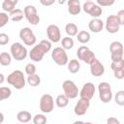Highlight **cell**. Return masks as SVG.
<instances>
[{
  "label": "cell",
  "instance_id": "cell-1",
  "mask_svg": "<svg viewBox=\"0 0 124 124\" xmlns=\"http://www.w3.org/2000/svg\"><path fill=\"white\" fill-rule=\"evenodd\" d=\"M51 49V42L49 40H42L38 45H35L29 51V58L34 62L43 60L46 53Z\"/></svg>",
  "mask_w": 124,
  "mask_h": 124
},
{
  "label": "cell",
  "instance_id": "cell-2",
  "mask_svg": "<svg viewBox=\"0 0 124 124\" xmlns=\"http://www.w3.org/2000/svg\"><path fill=\"white\" fill-rule=\"evenodd\" d=\"M7 81L10 85H12L16 89L19 90V89H22L25 86V83H26L27 80L25 79V77H24V75L21 71L15 70L10 75H8Z\"/></svg>",
  "mask_w": 124,
  "mask_h": 124
},
{
  "label": "cell",
  "instance_id": "cell-3",
  "mask_svg": "<svg viewBox=\"0 0 124 124\" xmlns=\"http://www.w3.org/2000/svg\"><path fill=\"white\" fill-rule=\"evenodd\" d=\"M98 92H99V98L104 104H108L112 99V91L110 84L108 82L103 81L100 82L98 85Z\"/></svg>",
  "mask_w": 124,
  "mask_h": 124
},
{
  "label": "cell",
  "instance_id": "cell-4",
  "mask_svg": "<svg viewBox=\"0 0 124 124\" xmlns=\"http://www.w3.org/2000/svg\"><path fill=\"white\" fill-rule=\"evenodd\" d=\"M51 58L58 66H64L69 62L66 49L62 46H57L51 51Z\"/></svg>",
  "mask_w": 124,
  "mask_h": 124
},
{
  "label": "cell",
  "instance_id": "cell-5",
  "mask_svg": "<svg viewBox=\"0 0 124 124\" xmlns=\"http://www.w3.org/2000/svg\"><path fill=\"white\" fill-rule=\"evenodd\" d=\"M10 50H11V54H12L13 58L17 61L24 60L28 55V51H27L26 47L23 46V45L20 43H14L11 46Z\"/></svg>",
  "mask_w": 124,
  "mask_h": 124
},
{
  "label": "cell",
  "instance_id": "cell-6",
  "mask_svg": "<svg viewBox=\"0 0 124 124\" xmlns=\"http://www.w3.org/2000/svg\"><path fill=\"white\" fill-rule=\"evenodd\" d=\"M77 55H78V60H80L86 64H90L96 58L95 53L88 46H81L78 48Z\"/></svg>",
  "mask_w": 124,
  "mask_h": 124
},
{
  "label": "cell",
  "instance_id": "cell-7",
  "mask_svg": "<svg viewBox=\"0 0 124 124\" xmlns=\"http://www.w3.org/2000/svg\"><path fill=\"white\" fill-rule=\"evenodd\" d=\"M19 38L23 42V44L28 46H34L36 44V41H37V38H36L35 34L31 30V28H29V27H23V28L20 29Z\"/></svg>",
  "mask_w": 124,
  "mask_h": 124
},
{
  "label": "cell",
  "instance_id": "cell-8",
  "mask_svg": "<svg viewBox=\"0 0 124 124\" xmlns=\"http://www.w3.org/2000/svg\"><path fill=\"white\" fill-rule=\"evenodd\" d=\"M23 12H24L25 18L27 19V21L30 24L37 25L40 22V16H38L37 9H36L35 6H33V5H27V6L24 7Z\"/></svg>",
  "mask_w": 124,
  "mask_h": 124
},
{
  "label": "cell",
  "instance_id": "cell-9",
  "mask_svg": "<svg viewBox=\"0 0 124 124\" xmlns=\"http://www.w3.org/2000/svg\"><path fill=\"white\" fill-rule=\"evenodd\" d=\"M54 100L50 94H44L40 99V109L44 113H49L53 110Z\"/></svg>",
  "mask_w": 124,
  "mask_h": 124
},
{
  "label": "cell",
  "instance_id": "cell-10",
  "mask_svg": "<svg viewBox=\"0 0 124 124\" xmlns=\"http://www.w3.org/2000/svg\"><path fill=\"white\" fill-rule=\"evenodd\" d=\"M62 88H63L64 94L68 96L70 99H75L79 94L78 88L73 80H70V79L64 80V82L62 83Z\"/></svg>",
  "mask_w": 124,
  "mask_h": 124
},
{
  "label": "cell",
  "instance_id": "cell-11",
  "mask_svg": "<svg viewBox=\"0 0 124 124\" xmlns=\"http://www.w3.org/2000/svg\"><path fill=\"white\" fill-rule=\"evenodd\" d=\"M109 51H110V58L112 61L122 59L124 54V48H123L122 43L118 41L112 42L109 45Z\"/></svg>",
  "mask_w": 124,
  "mask_h": 124
},
{
  "label": "cell",
  "instance_id": "cell-12",
  "mask_svg": "<svg viewBox=\"0 0 124 124\" xmlns=\"http://www.w3.org/2000/svg\"><path fill=\"white\" fill-rule=\"evenodd\" d=\"M120 26L121 25H120V22H119L118 17H117L116 15H110L107 17L105 27H106V30L108 33H110V34L117 33L119 31Z\"/></svg>",
  "mask_w": 124,
  "mask_h": 124
},
{
  "label": "cell",
  "instance_id": "cell-13",
  "mask_svg": "<svg viewBox=\"0 0 124 124\" xmlns=\"http://www.w3.org/2000/svg\"><path fill=\"white\" fill-rule=\"evenodd\" d=\"M89 107H90V101L89 100H86V99H83V98H79V100L78 101V103L75 106L74 112L78 116H82L87 112Z\"/></svg>",
  "mask_w": 124,
  "mask_h": 124
},
{
  "label": "cell",
  "instance_id": "cell-14",
  "mask_svg": "<svg viewBox=\"0 0 124 124\" xmlns=\"http://www.w3.org/2000/svg\"><path fill=\"white\" fill-rule=\"evenodd\" d=\"M46 35H47V39L51 43H58L61 40L60 29L55 24H50V25L47 26V28H46Z\"/></svg>",
  "mask_w": 124,
  "mask_h": 124
},
{
  "label": "cell",
  "instance_id": "cell-15",
  "mask_svg": "<svg viewBox=\"0 0 124 124\" xmlns=\"http://www.w3.org/2000/svg\"><path fill=\"white\" fill-rule=\"evenodd\" d=\"M96 88L92 82H86L83 84L81 90L79 91V97L86 99V100H91L95 94Z\"/></svg>",
  "mask_w": 124,
  "mask_h": 124
},
{
  "label": "cell",
  "instance_id": "cell-16",
  "mask_svg": "<svg viewBox=\"0 0 124 124\" xmlns=\"http://www.w3.org/2000/svg\"><path fill=\"white\" fill-rule=\"evenodd\" d=\"M90 73L93 77H101L105 73V67L102 62H100L97 58H95L90 64Z\"/></svg>",
  "mask_w": 124,
  "mask_h": 124
},
{
  "label": "cell",
  "instance_id": "cell-17",
  "mask_svg": "<svg viewBox=\"0 0 124 124\" xmlns=\"http://www.w3.org/2000/svg\"><path fill=\"white\" fill-rule=\"evenodd\" d=\"M68 12L72 16H77L81 12V6L79 0H68Z\"/></svg>",
  "mask_w": 124,
  "mask_h": 124
},
{
  "label": "cell",
  "instance_id": "cell-18",
  "mask_svg": "<svg viewBox=\"0 0 124 124\" xmlns=\"http://www.w3.org/2000/svg\"><path fill=\"white\" fill-rule=\"evenodd\" d=\"M88 28L93 33H99L104 29V22L98 17H93L88 23Z\"/></svg>",
  "mask_w": 124,
  "mask_h": 124
},
{
  "label": "cell",
  "instance_id": "cell-19",
  "mask_svg": "<svg viewBox=\"0 0 124 124\" xmlns=\"http://www.w3.org/2000/svg\"><path fill=\"white\" fill-rule=\"evenodd\" d=\"M9 14H10L9 16H10L11 20L14 21V22H18V21L22 20L23 17H25L24 12L22 10H20V9H15L14 11H12Z\"/></svg>",
  "mask_w": 124,
  "mask_h": 124
},
{
  "label": "cell",
  "instance_id": "cell-20",
  "mask_svg": "<svg viewBox=\"0 0 124 124\" xmlns=\"http://www.w3.org/2000/svg\"><path fill=\"white\" fill-rule=\"evenodd\" d=\"M18 0H3L2 3V9L6 13H11L16 9V6L17 4Z\"/></svg>",
  "mask_w": 124,
  "mask_h": 124
},
{
  "label": "cell",
  "instance_id": "cell-21",
  "mask_svg": "<svg viewBox=\"0 0 124 124\" xmlns=\"http://www.w3.org/2000/svg\"><path fill=\"white\" fill-rule=\"evenodd\" d=\"M68 70H69V72L70 73H72V74H77L78 71H79V69H80V63L78 62V59H71L69 62H68Z\"/></svg>",
  "mask_w": 124,
  "mask_h": 124
},
{
  "label": "cell",
  "instance_id": "cell-22",
  "mask_svg": "<svg viewBox=\"0 0 124 124\" xmlns=\"http://www.w3.org/2000/svg\"><path fill=\"white\" fill-rule=\"evenodd\" d=\"M31 113L27 110H20L16 114V119L20 123H27L31 120Z\"/></svg>",
  "mask_w": 124,
  "mask_h": 124
},
{
  "label": "cell",
  "instance_id": "cell-23",
  "mask_svg": "<svg viewBox=\"0 0 124 124\" xmlns=\"http://www.w3.org/2000/svg\"><path fill=\"white\" fill-rule=\"evenodd\" d=\"M69 100H70V98L68 96H66L65 94H59L55 99V103L58 108H65L68 106Z\"/></svg>",
  "mask_w": 124,
  "mask_h": 124
},
{
  "label": "cell",
  "instance_id": "cell-24",
  "mask_svg": "<svg viewBox=\"0 0 124 124\" xmlns=\"http://www.w3.org/2000/svg\"><path fill=\"white\" fill-rule=\"evenodd\" d=\"M27 83L32 86V87H36L38 85H40L41 83V78L39 75L37 74H33V75H29L28 78H27Z\"/></svg>",
  "mask_w": 124,
  "mask_h": 124
},
{
  "label": "cell",
  "instance_id": "cell-25",
  "mask_svg": "<svg viewBox=\"0 0 124 124\" xmlns=\"http://www.w3.org/2000/svg\"><path fill=\"white\" fill-rule=\"evenodd\" d=\"M65 31L67 33L68 36H71V37H74V36H77L78 35V26L75 24V23H67L66 26H65Z\"/></svg>",
  "mask_w": 124,
  "mask_h": 124
},
{
  "label": "cell",
  "instance_id": "cell-26",
  "mask_svg": "<svg viewBox=\"0 0 124 124\" xmlns=\"http://www.w3.org/2000/svg\"><path fill=\"white\" fill-rule=\"evenodd\" d=\"M77 37H78V41L81 44H87L90 41V34H89V32L85 31V30L79 31L78 33Z\"/></svg>",
  "mask_w": 124,
  "mask_h": 124
},
{
  "label": "cell",
  "instance_id": "cell-27",
  "mask_svg": "<svg viewBox=\"0 0 124 124\" xmlns=\"http://www.w3.org/2000/svg\"><path fill=\"white\" fill-rule=\"evenodd\" d=\"M12 54H9L6 51L1 52L0 54V64L2 66H9L12 62Z\"/></svg>",
  "mask_w": 124,
  "mask_h": 124
},
{
  "label": "cell",
  "instance_id": "cell-28",
  "mask_svg": "<svg viewBox=\"0 0 124 124\" xmlns=\"http://www.w3.org/2000/svg\"><path fill=\"white\" fill-rule=\"evenodd\" d=\"M74 45H75V43H74V40L72 39L71 36L64 37L61 40V46L65 49H71V48H73Z\"/></svg>",
  "mask_w": 124,
  "mask_h": 124
},
{
  "label": "cell",
  "instance_id": "cell-29",
  "mask_svg": "<svg viewBox=\"0 0 124 124\" xmlns=\"http://www.w3.org/2000/svg\"><path fill=\"white\" fill-rule=\"evenodd\" d=\"M102 13H103V10H102L101 6L98 4H94V6L92 7V9L90 10L88 15L91 16L92 17H99L102 15Z\"/></svg>",
  "mask_w": 124,
  "mask_h": 124
},
{
  "label": "cell",
  "instance_id": "cell-30",
  "mask_svg": "<svg viewBox=\"0 0 124 124\" xmlns=\"http://www.w3.org/2000/svg\"><path fill=\"white\" fill-rule=\"evenodd\" d=\"M11 95H12V90L9 87H5V86L0 87V100L1 101L10 98Z\"/></svg>",
  "mask_w": 124,
  "mask_h": 124
},
{
  "label": "cell",
  "instance_id": "cell-31",
  "mask_svg": "<svg viewBox=\"0 0 124 124\" xmlns=\"http://www.w3.org/2000/svg\"><path fill=\"white\" fill-rule=\"evenodd\" d=\"M114 101L118 106H124V90H119L115 93Z\"/></svg>",
  "mask_w": 124,
  "mask_h": 124
},
{
  "label": "cell",
  "instance_id": "cell-32",
  "mask_svg": "<svg viewBox=\"0 0 124 124\" xmlns=\"http://www.w3.org/2000/svg\"><path fill=\"white\" fill-rule=\"evenodd\" d=\"M46 122V117L42 113H37L33 117V123L34 124H45Z\"/></svg>",
  "mask_w": 124,
  "mask_h": 124
},
{
  "label": "cell",
  "instance_id": "cell-33",
  "mask_svg": "<svg viewBox=\"0 0 124 124\" xmlns=\"http://www.w3.org/2000/svg\"><path fill=\"white\" fill-rule=\"evenodd\" d=\"M10 20V16L6 12H1L0 13V27H4Z\"/></svg>",
  "mask_w": 124,
  "mask_h": 124
},
{
  "label": "cell",
  "instance_id": "cell-34",
  "mask_svg": "<svg viewBox=\"0 0 124 124\" xmlns=\"http://www.w3.org/2000/svg\"><path fill=\"white\" fill-rule=\"evenodd\" d=\"M110 68L111 70H117V69H123L124 68V59H120V60H116V61H112L110 64Z\"/></svg>",
  "mask_w": 124,
  "mask_h": 124
},
{
  "label": "cell",
  "instance_id": "cell-35",
  "mask_svg": "<svg viewBox=\"0 0 124 124\" xmlns=\"http://www.w3.org/2000/svg\"><path fill=\"white\" fill-rule=\"evenodd\" d=\"M25 73L29 76V75H33V74H36V71H37V68L35 66V64L33 63H28L26 64L25 66Z\"/></svg>",
  "mask_w": 124,
  "mask_h": 124
},
{
  "label": "cell",
  "instance_id": "cell-36",
  "mask_svg": "<svg viewBox=\"0 0 124 124\" xmlns=\"http://www.w3.org/2000/svg\"><path fill=\"white\" fill-rule=\"evenodd\" d=\"M96 2L101 7H109L114 4L115 0H96Z\"/></svg>",
  "mask_w": 124,
  "mask_h": 124
},
{
  "label": "cell",
  "instance_id": "cell-37",
  "mask_svg": "<svg viewBox=\"0 0 124 124\" xmlns=\"http://www.w3.org/2000/svg\"><path fill=\"white\" fill-rule=\"evenodd\" d=\"M113 75H114L115 78H117V79H122V78H124V68H123V69L113 70Z\"/></svg>",
  "mask_w": 124,
  "mask_h": 124
},
{
  "label": "cell",
  "instance_id": "cell-38",
  "mask_svg": "<svg viewBox=\"0 0 124 124\" xmlns=\"http://www.w3.org/2000/svg\"><path fill=\"white\" fill-rule=\"evenodd\" d=\"M9 41H10V37L7 34H5V33H1L0 34V45L1 46L7 45L9 43Z\"/></svg>",
  "mask_w": 124,
  "mask_h": 124
},
{
  "label": "cell",
  "instance_id": "cell-39",
  "mask_svg": "<svg viewBox=\"0 0 124 124\" xmlns=\"http://www.w3.org/2000/svg\"><path fill=\"white\" fill-rule=\"evenodd\" d=\"M116 16L118 17V20L120 22V25H124V10L118 11V13H117Z\"/></svg>",
  "mask_w": 124,
  "mask_h": 124
},
{
  "label": "cell",
  "instance_id": "cell-40",
  "mask_svg": "<svg viewBox=\"0 0 124 124\" xmlns=\"http://www.w3.org/2000/svg\"><path fill=\"white\" fill-rule=\"evenodd\" d=\"M57 1V0H40V3L43 5V6H51L52 4H54V2Z\"/></svg>",
  "mask_w": 124,
  "mask_h": 124
},
{
  "label": "cell",
  "instance_id": "cell-41",
  "mask_svg": "<svg viewBox=\"0 0 124 124\" xmlns=\"http://www.w3.org/2000/svg\"><path fill=\"white\" fill-rule=\"evenodd\" d=\"M107 123L108 124H119V120L114 117H109L107 119Z\"/></svg>",
  "mask_w": 124,
  "mask_h": 124
},
{
  "label": "cell",
  "instance_id": "cell-42",
  "mask_svg": "<svg viewBox=\"0 0 124 124\" xmlns=\"http://www.w3.org/2000/svg\"><path fill=\"white\" fill-rule=\"evenodd\" d=\"M0 78H0V83L2 84L3 81H4V75H3V74H0Z\"/></svg>",
  "mask_w": 124,
  "mask_h": 124
},
{
  "label": "cell",
  "instance_id": "cell-43",
  "mask_svg": "<svg viewBox=\"0 0 124 124\" xmlns=\"http://www.w3.org/2000/svg\"><path fill=\"white\" fill-rule=\"evenodd\" d=\"M67 1H68V0H57V2H58L60 5H63V4H64L65 2H67Z\"/></svg>",
  "mask_w": 124,
  "mask_h": 124
},
{
  "label": "cell",
  "instance_id": "cell-44",
  "mask_svg": "<svg viewBox=\"0 0 124 124\" xmlns=\"http://www.w3.org/2000/svg\"><path fill=\"white\" fill-rule=\"evenodd\" d=\"M0 116H1V119H0V123H2V122H3V118H4V116H3V113H2V112L0 113Z\"/></svg>",
  "mask_w": 124,
  "mask_h": 124
},
{
  "label": "cell",
  "instance_id": "cell-45",
  "mask_svg": "<svg viewBox=\"0 0 124 124\" xmlns=\"http://www.w3.org/2000/svg\"><path fill=\"white\" fill-rule=\"evenodd\" d=\"M85 1H91V0H85Z\"/></svg>",
  "mask_w": 124,
  "mask_h": 124
}]
</instances>
